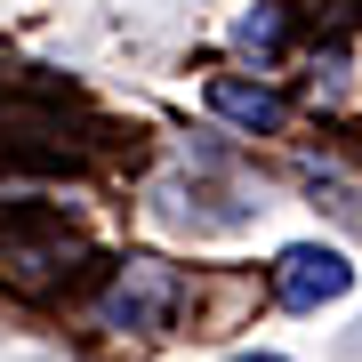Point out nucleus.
<instances>
[{
	"label": "nucleus",
	"instance_id": "obj_2",
	"mask_svg": "<svg viewBox=\"0 0 362 362\" xmlns=\"http://www.w3.org/2000/svg\"><path fill=\"white\" fill-rule=\"evenodd\" d=\"M169 298H177V274L153 266V258H137V266H121L113 298H105V322H113V330H161Z\"/></svg>",
	"mask_w": 362,
	"mask_h": 362
},
{
	"label": "nucleus",
	"instance_id": "obj_3",
	"mask_svg": "<svg viewBox=\"0 0 362 362\" xmlns=\"http://www.w3.org/2000/svg\"><path fill=\"white\" fill-rule=\"evenodd\" d=\"M209 113L218 121H233V129H282V97L266 89V81H233V73H218L209 81Z\"/></svg>",
	"mask_w": 362,
	"mask_h": 362
},
{
	"label": "nucleus",
	"instance_id": "obj_1",
	"mask_svg": "<svg viewBox=\"0 0 362 362\" xmlns=\"http://www.w3.org/2000/svg\"><path fill=\"white\" fill-rule=\"evenodd\" d=\"M346 290H354V266H346V250H330V242H290L282 258H274V298H282L290 314H322Z\"/></svg>",
	"mask_w": 362,
	"mask_h": 362
},
{
	"label": "nucleus",
	"instance_id": "obj_4",
	"mask_svg": "<svg viewBox=\"0 0 362 362\" xmlns=\"http://www.w3.org/2000/svg\"><path fill=\"white\" fill-rule=\"evenodd\" d=\"M233 40H242V49H258V57L282 49V8H250L242 25H233Z\"/></svg>",
	"mask_w": 362,
	"mask_h": 362
}]
</instances>
